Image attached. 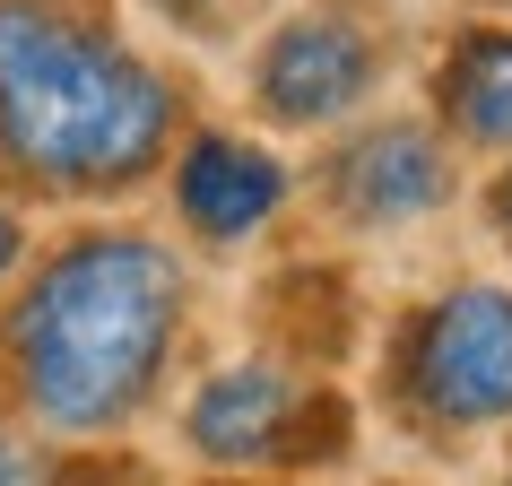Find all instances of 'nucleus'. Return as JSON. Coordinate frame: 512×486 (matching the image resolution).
<instances>
[{"mask_svg": "<svg viewBox=\"0 0 512 486\" xmlns=\"http://www.w3.org/2000/svg\"><path fill=\"white\" fill-rule=\"evenodd\" d=\"M18 270H27V217H18L9 200H0V287H9Z\"/></svg>", "mask_w": 512, "mask_h": 486, "instance_id": "10", "label": "nucleus"}, {"mask_svg": "<svg viewBox=\"0 0 512 486\" xmlns=\"http://www.w3.org/2000/svg\"><path fill=\"white\" fill-rule=\"evenodd\" d=\"M183 96L96 0H0V174L35 191H131L174 148Z\"/></svg>", "mask_w": 512, "mask_h": 486, "instance_id": "2", "label": "nucleus"}, {"mask_svg": "<svg viewBox=\"0 0 512 486\" xmlns=\"http://www.w3.org/2000/svg\"><path fill=\"white\" fill-rule=\"evenodd\" d=\"M400 400L434 426L512 417V296L460 287V296L426 304L400 348Z\"/></svg>", "mask_w": 512, "mask_h": 486, "instance_id": "3", "label": "nucleus"}, {"mask_svg": "<svg viewBox=\"0 0 512 486\" xmlns=\"http://www.w3.org/2000/svg\"><path fill=\"white\" fill-rule=\"evenodd\" d=\"M313 417H330V400H313L296 374L226 365V374H209L191 391L183 434H191V452L217 460V469H270V460H304Z\"/></svg>", "mask_w": 512, "mask_h": 486, "instance_id": "5", "label": "nucleus"}, {"mask_svg": "<svg viewBox=\"0 0 512 486\" xmlns=\"http://www.w3.org/2000/svg\"><path fill=\"white\" fill-rule=\"evenodd\" d=\"M374 79H382V53L348 9H296L252 53V105L287 131H322V122L356 113L374 96Z\"/></svg>", "mask_w": 512, "mask_h": 486, "instance_id": "4", "label": "nucleus"}, {"mask_svg": "<svg viewBox=\"0 0 512 486\" xmlns=\"http://www.w3.org/2000/svg\"><path fill=\"white\" fill-rule=\"evenodd\" d=\"M443 191H452V157H443L434 131H417V122H382V131H365L356 148H339V165H330V200H339L356 226L426 217Z\"/></svg>", "mask_w": 512, "mask_h": 486, "instance_id": "7", "label": "nucleus"}, {"mask_svg": "<svg viewBox=\"0 0 512 486\" xmlns=\"http://www.w3.org/2000/svg\"><path fill=\"white\" fill-rule=\"evenodd\" d=\"M174 209L200 243H243L287 209V165L243 131H191L174 157Z\"/></svg>", "mask_w": 512, "mask_h": 486, "instance_id": "6", "label": "nucleus"}, {"mask_svg": "<svg viewBox=\"0 0 512 486\" xmlns=\"http://www.w3.org/2000/svg\"><path fill=\"white\" fill-rule=\"evenodd\" d=\"M495 226H504V235H512V174H504V183H495Z\"/></svg>", "mask_w": 512, "mask_h": 486, "instance_id": "11", "label": "nucleus"}, {"mask_svg": "<svg viewBox=\"0 0 512 486\" xmlns=\"http://www.w3.org/2000/svg\"><path fill=\"white\" fill-rule=\"evenodd\" d=\"M0 486H44V452H35V434H18L0 417Z\"/></svg>", "mask_w": 512, "mask_h": 486, "instance_id": "9", "label": "nucleus"}, {"mask_svg": "<svg viewBox=\"0 0 512 486\" xmlns=\"http://www.w3.org/2000/svg\"><path fill=\"white\" fill-rule=\"evenodd\" d=\"M443 122L460 139H486V148H512V27H469L443 53Z\"/></svg>", "mask_w": 512, "mask_h": 486, "instance_id": "8", "label": "nucleus"}, {"mask_svg": "<svg viewBox=\"0 0 512 486\" xmlns=\"http://www.w3.org/2000/svg\"><path fill=\"white\" fill-rule=\"evenodd\" d=\"M183 304L191 278L174 243L87 226L53 243L0 313V382L44 434H122L174 365Z\"/></svg>", "mask_w": 512, "mask_h": 486, "instance_id": "1", "label": "nucleus"}]
</instances>
